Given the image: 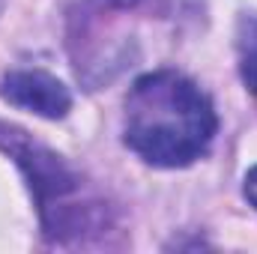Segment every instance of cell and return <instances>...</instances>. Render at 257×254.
I'll return each instance as SVG.
<instances>
[{
  "label": "cell",
  "instance_id": "obj_1",
  "mask_svg": "<svg viewBox=\"0 0 257 254\" xmlns=\"http://www.w3.org/2000/svg\"><path fill=\"white\" fill-rule=\"evenodd\" d=\"M218 129L209 96L180 72H153L126 96V147L153 168H189Z\"/></svg>",
  "mask_w": 257,
  "mask_h": 254
},
{
  "label": "cell",
  "instance_id": "obj_2",
  "mask_svg": "<svg viewBox=\"0 0 257 254\" xmlns=\"http://www.w3.org/2000/svg\"><path fill=\"white\" fill-rule=\"evenodd\" d=\"M0 150H6L15 159V165L21 168L27 186L39 203L42 218L60 209L66 197L78 189V177L72 174V168L54 150H48L45 144H36L27 132L0 123Z\"/></svg>",
  "mask_w": 257,
  "mask_h": 254
},
{
  "label": "cell",
  "instance_id": "obj_3",
  "mask_svg": "<svg viewBox=\"0 0 257 254\" xmlns=\"http://www.w3.org/2000/svg\"><path fill=\"white\" fill-rule=\"evenodd\" d=\"M0 96L3 102L24 108L45 120H63L72 108V93L60 78L42 72V69H18L0 78Z\"/></svg>",
  "mask_w": 257,
  "mask_h": 254
},
{
  "label": "cell",
  "instance_id": "obj_4",
  "mask_svg": "<svg viewBox=\"0 0 257 254\" xmlns=\"http://www.w3.org/2000/svg\"><path fill=\"white\" fill-rule=\"evenodd\" d=\"M236 57L245 90L257 96V12L242 15L236 24Z\"/></svg>",
  "mask_w": 257,
  "mask_h": 254
},
{
  "label": "cell",
  "instance_id": "obj_5",
  "mask_svg": "<svg viewBox=\"0 0 257 254\" xmlns=\"http://www.w3.org/2000/svg\"><path fill=\"white\" fill-rule=\"evenodd\" d=\"M242 191H245L248 203L257 209V168H251V171L245 174V186H242Z\"/></svg>",
  "mask_w": 257,
  "mask_h": 254
},
{
  "label": "cell",
  "instance_id": "obj_6",
  "mask_svg": "<svg viewBox=\"0 0 257 254\" xmlns=\"http://www.w3.org/2000/svg\"><path fill=\"white\" fill-rule=\"evenodd\" d=\"M93 3H99L105 9H132V6H138V0H93Z\"/></svg>",
  "mask_w": 257,
  "mask_h": 254
}]
</instances>
